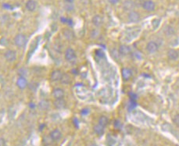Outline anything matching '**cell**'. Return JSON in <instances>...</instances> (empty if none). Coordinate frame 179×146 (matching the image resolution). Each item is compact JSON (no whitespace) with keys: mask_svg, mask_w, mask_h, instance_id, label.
Instances as JSON below:
<instances>
[{"mask_svg":"<svg viewBox=\"0 0 179 146\" xmlns=\"http://www.w3.org/2000/svg\"><path fill=\"white\" fill-rule=\"evenodd\" d=\"M131 48L129 47L128 46H126V45H121L119 47V50H118V52L121 56H125L129 55L131 53Z\"/></svg>","mask_w":179,"mask_h":146,"instance_id":"5bb4252c","label":"cell"},{"mask_svg":"<svg viewBox=\"0 0 179 146\" xmlns=\"http://www.w3.org/2000/svg\"><path fill=\"white\" fill-rule=\"evenodd\" d=\"M37 4L36 1L35 0H28L25 4V8L27 11L29 12H34L37 8Z\"/></svg>","mask_w":179,"mask_h":146,"instance_id":"8fae6325","label":"cell"},{"mask_svg":"<svg viewBox=\"0 0 179 146\" xmlns=\"http://www.w3.org/2000/svg\"><path fill=\"white\" fill-rule=\"evenodd\" d=\"M173 122L177 126H179V113L178 114L174 115V118H173Z\"/></svg>","mask_w":179,"mask_h":146,"instance_id":"cb8c5ba5","label":"cell"},{"mask_svg":"<svg viewBox=\"0 0 179 146\" xmlns=\"http://www.w3.org/2000/svg\"><path fill=\"white\" fill-rule=\"evenodd\" d=\"M6 140L2 138H0V146H6Z\"/></svg>","mask_w":179,"mask_h":146,"instance_id":"484cf974","label":"cell"},{"mask_svg":"<svg viewBox=\"0 0 179 146\" xmlns=\"http://www.w3.org/2000/svg\"><path fill=\"white\" fill-rule=\"evenodd\" d=\"M63 76V73L60 70H55V71H52L50 74V79L52 81L57 82V81H60L61 80V77Z\"/></svg>","mask_w":179,"mask_h":146,"instance_id":"9c48e42d","label":"cell"},{"mask_svg":"<svg viewBox=\"0 0 179 146\" xmlns=\"http://www.w3.org/2000/svg\"><path fill=\"white\" fill-rule=\"evenodd\" d=\"M135 7L136 6H135L134 0H124L122 4V7L124 11H127L128 13L131 11H133Z\"/></svg>","mask_w":179,"mask_h":146,"instance_id":"3957f363","label":"cell"},{"mask_svg":"<svg viewBox=\"0 0 179 146\" xmlns=\"http://www.w3.org/2000/svg\"><path fill=\"white\" fill-rule=\"evenodd\" d=\"M14 43L17 47H24L27 43V38L24 34H17L14 38Z\"/></svg>","mask_w":179,"mask_h":146,"instance_id":"7a4b0ae2","label":"cell"},{"mask_svg":"<svg viewBox=\"0 0 179 146\" xmlns=\"http://www.w3.org/2000/svg\"><path fill=\"white\" fill-rule=\"evenodd\" d=\"M142 8L147 12H152L156 9V4L152 0H145L142 4Z\"/></svg>","mask_w":179,"mask_h":146,"instance_id":"5b68a950","label":"cell"},{"mask_svg":"<svg viewBox=\"0 0 179 146\" xmlns=\"http://www.w3.org/2000/svg\"><path fill=\"white\" fill-rule=\"evenodd\" d=\"M65 60L67 62L71 63H74L77 60V54H76L75 51L71 48H68L64 53Z\"/></svg>","mask_w":179,"mask_h":146,"instance_id":"6da1fadb","label":"cell"},{"mask_svg":"<svg viewBox=\"0 0 179 146\" xmlns=\"http://www.w3.org/2000/svg\"><path fill=\"white\" fill-rule=\"evenodd\" d=\"M108 1H109V2H110V3L112 4V5H115V4H117V3H118V2H119L120 0H108Z\"/></svg>","mask_w":179,"mask_h":146,"instance_id":"4316f807","label":"cell"},{"mask_svg":"<svg viewBox=\"0 0 179 146\" xmlns=\"http://www.w3.org/2000/svg\"><path fill=\"white\" fill-rule=\"evenodd\" d=\"M146 50L151 54L156 53L159 50V45L154 41H150L146 45Z\"/></svg>","mask_w":179,"mask_h":146,"instance_id":"8992f818","label":"cell"},{"mask_svg":"<svg viewBox=\"0 0 179 146\" xmlns=\"http://www.w3.org/2000/svg\"><path fill=\"white\" fill-rule=\"evenodd\" d=\"M104 130H105V127H102L100 124H96L93 127V130H94L95 133L98 135H102L104 134Z\"/></svg>","mask_w":179,"mask_h":146,"instance_id":"d6986e66","label":"cell"},{"mask_svg":"<svg viewBox=\"0 0 179 146\" xmlns=\"http://www.w3.org/2000/svg\"><path fill=\"white\" fill-rule=\"evenodd\" d=\"M71 81V76L68 74H63V76L61 77V80H60V82L63 85H69Z\"/></svg>","mask_w":179,"mask_h":146,"instance_id":"ffe728a7","label":"cell"},{"mask_svg":"<svg viewBox=\"0 0 179 146\" xmlns=\"http://www.w3.org/2000/svg\"><path fill=\"white\" fill-rule=\"evenodd\" d=\"M145 0H135V6H138V7H142L143 2Z\"/></svg>","mask_w":179,"mask_h":146,"instance_id":"d4e9b609","label":"cell"},{"mask_svg":"<svg viewBox=\"0 0 179 146\" xmlns=\"http://www.w3.org/2000/svg\"><path fill=\"white\" fill-rule=\"evenodd\" d=\"M165 34H166L167 36H172L174 34V27H171V26H167L165 30Z\"/></svg>","mask_w":179,"mask_h":146,"instance_id":"603a6c76","label":"cell"},{"mask_svg":"<svg viewBox=\"0 0 179 146\" xmlns=\"http://www.w3.org/2000/svg\"><path fill=\"white\" fill-rule=\"evenodd\" d=\"M4 56H5V59L7 60V61L8 62H14L15 60H17V52L16 51L14 50H7V52L4 53Z\"/></svg>","mask_w":179,"mask_h":146,"instance_id":"52a82bcc","label":"cell"},{"mask_svg":"<svg viewBox=\"0 0 179 146\" xmlns=\"http://www.w3.org/2000/svg\"><path fill=\"white\" fill-rule=\"evenodd\" d=\"M167 57L171 60H177L179 57V52L175 49H170L167 52Z\"/></svg>","mask_w":179,"mask_h":146,"instance_id":"2e32d148","label":"cell"},{"mask_svg":"<svg viewBox=\"0 0 179 146\" xmlns=\"http://www.w3.org/2000/svg\"><path fill=\"white\" fill-rule=\"evenodd\" d=\"M88 146H98L97 144H90V145H88Z\"/></svg>","mask_w":179,"mask_h":146,"instance_id":"f546056e","label":"cell"},{"mask_svg":"<svg viewBox=\"0 0 179 146\" xmlns=\"http://www.w3.org/2000/svg\"><path fill=\"white\" fill-rule=\"evenodd\" d=\"M63 35L67 40H73L74 38V37H75L74 32H73L71 29H68V28H66L63 30Z\"/></svg>","mask_w":179,"mask_h":146,"instance_id":"e0dca14e","label":"cell"},{"mask_svg":"<svg viewBox=\"0 0 179 146\" xmlns=\"http://www.w3.org/2000/svg\"><path fill=\"white\" fill-rule=\"evenodd\" d=\"M121 76L124 80H129L132 77V71L129 68H123L121 70Z\"/></svg>","mask_w":179,"mask_h":146,"instance_id":"7c38bea8","label":"cell"},{"mask_svg":"<svg viewBox=\"0 0 179 146\" xmlns=\"http://www.w3.org/2000/svg\"><path fill=\"white\" fill-rule=\"evenodd\" d=\"M17 85L18 88H21V89L25 88L27 85V82L25 77H21H21L17 79Z\"/></svg>","mask_w":179,"mask_h":146,"instance_id":"ac0fdd59","label":"cell"},{"mask_svg":"<svg viewBox=\"0 0 179 146\" xmlns=\"http://www.w3.org/2000/svg\"><path fill=\"white\" fill-rule=\"evenodd\" d=\"M64 1L67 3H73L74 2V0H64Z\"/></svg>","mask_w":179,"mask_h":146,"instance_id":"f1b7e54d","label":"cell"},{"mask_svg":"<svg viewBox=\"0 0 179 146\" xmlns=\"http://www.w3.org/2000/svg\"><path fill=\"white\" fill-rule=\"evenodd\" d=\"M89 113V110H82V114H87Z\"/></svg>","mask_w":179,"mask_h":146,"instance_id":"83f0119b","label":"cell"},{"mask_svg":"<svg viewBox=\"0 0 179 146\" xmlns=\"http://www.w3.org/2000/svg\"><path fill=\"white\" fill-rule=\"evenodd\" d=\"M38 107H39L40 110H42V111H46V110H47L49 107V102L46 100L41 101V102L38 103Z\"/></svg>","mask_w":179,"mask_h":146,"instance_id":"44dd1931","label":"cell"},{"mask_svg":"<svg viewBox=\"0 0 179 146\" xmlns=\"http://www.w3.org/2000/svg\"><path fill=\"white\" fill-rule=\"evenodd\" d=\"M53 105L57 110H63L67 105L66 101L63 99H55V101L53 102Z\"/></svg>","mask_w":179,"mask_h":146,"instance_id":"4fadbf2b","label":"cell"},{"mask_svg":"<svg viewBox=\"0 0 179 146\" xmlns=\"http://www.w3.org/2000/svg\"><path fill=\"white\" fill-rule=\"evenodd\" d=\"M92 24H94L96 27H100L103 24V18L100 16V15H96L92 17Z\"/></svg>","mask_w":179,"mask_h":146,"instance_id":"9a60e30c","label":"cell"},{"mask_svg":"<svg viewBox=\"0 0 179 146\" xmlns=\"http://www.w3.org/2000/svg\"><path fill=\"white\" fill-rule=\"evenodd\" d=\"M109 123V119L107 117V116H102L99 117V121H98V124H100V125H102V127H106L107 126V124H108Z\"/></svg>","mask_w":179,"mask_h":146,"instance_id":"7402d4cb","label":"cell"},{"mask_svg":"<svg viewBox=\"0 0 179 146\" xmlns=\"http://www.w3.org/2000/svg\"><path fill=\"white\" fill-rule=\"evenodd\" d=\"M51 140L53 141H59L62 138V133L59 129H54L49 134Z\"/></svg>","mask_w":179,"mask_h":146,"instance_id":"ba28073f","label":"cell"},{"mask_svg":"<svg viewBox=\"0 0 179 146\" xmlns=\"http://www.w3.org/2000/svg\"><path fill=\"white\" fill-rule=\"evenodd\" d=\"M140 19H141V16H140L138 12L133 10V11H131L128 13L127 21L130 23H137L140 21Z\"/></svg>","mask_w":179,"mask_h":146,"instance_id":"277c9868","label":"cell"},{"mask_svg":"<svg viewBox=\"0 0 179 146\" xmlns=\"http://www.w3.org/2000/svg\"><path fill=\"white\" fill-rule=\"evenodd\" d=\"M65 95V92L63 89L60 88H56L52 90V96L55 98V99H63Z\"/></svg>","mask_w":179,"mask_h":146,"instance_id":"30bf717a","label":"cell"}]
</instances>
